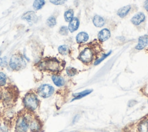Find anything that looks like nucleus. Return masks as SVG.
<instances>
[{"label": "nucleus", "mask_w": 148, "mask_h": 132, "mask_svg": "<svg viewBox=\"0 0 148 132\" xmlns=\"http://www.w3.org/2000/svg\"><path fill=\"white\" fill-rule=\"evenodd\" d=\"M23 103L28 110L33 111L37 109L39 105V100L35 94L28 93L24 97Z\"/></svg>", "instance_id": "1"}, {"label": "nucleus", "mask_w": 148, "mask_h": 132, "mask_svg": "<svg viewBox=\"0 0 148 132\" xmlns=\"http://www.w3.org/2000/svg\"><path fill=\"white\" fill-rule=\"evenodd\" d=\"M9 65L12 69L14 71H19L25 67L26 63L21 55L15 54L11 57Z\"/></svg>", "instance_id": "2"}, {"label": "nucleus", "mask_w": 148, "mask_h": 132, "mask_svg": "<svg viewBox=\"0 0 148 132\" xmlns=\"http://www.w3.org/2000/svg\"><path fill=\"white\" fill-rule=\"evenodd\" d=\"M39 67L42 69L56 72L60 68V63L56 58H48L40 63Z\"/></svg>", "instance_id": "3"}, {"label": "nucleus", "mask_w": 148, "mask_h": 132, "mask_svg": "<svg viewBox=\"0 0 148 132\" xmlns=\"http://www.w3.org/2000/svg\"><path fill=\"white\" fill-rule=\"evenodd\" d=\"M30 122V119L25 116H20L16 123L15 131L16 132H27L29 126V123Z\"/></svg>", "instance_id": "4"}, {"label": "nucleus", "mask_w": 148, "mask_h": 132, "mask_svg": "<svg viewBox=\"0 0 148 132\" xmlns=\"http://www.w3.org/2000/svg\"><path fill=\"white\" fill-rule=\"evenodd\" d=\"M54 87L48 84H44L39 86L38 89V94L43 98H47L51 96L54 93Z\"/></svg>", "instance_id": "5"}, {"label": "nucleus", "mask_w": 148, "mask_h": 132, "mask_svg": "<svg viewBox=\"0 0 148 132\" xmlns=\"http://www.w3.org/2000/svg\"><path fill=\"white\" fill-rule=\"evenodd\" d=\"M93 58V54L91 50L89 48H86L84 49L79 55L80 60L84 63H88L91 62Z\"/></svg>", "instance_id": "6"}, {"label": "nucleus", "mask_w": 148, "mask_h": 132, "mask_svg": "<svg viewBox=\"0 0 148 132\" xmlns=\"http://www.w3.org/2000/svg\"><path fill=\"white\" fill-rule=\"evenodd\" d=\"M22 19L25 20L29 23H34L37 21L38 17L35 13L33 11L25 12L22 16Z\"/></svg>", "instance_id": "7"}, {"label": "nucleus", "mask_w": 148, "mask_h": 132, "mask_svg": "<svg viewBox=\"0 0 148 132\" xmlns=\"http://www.w3.org/2000/svg\"><path fill=\"white\" fill-rule=\"evenodd\" d=\"M145 20V15L142 12H139L132 17V19H131V21L133 24L135 25H138L144 21Z\"/></svg>", "instance_id": "8"}, {"label": "nucleus", "mask_w": 148, "mask_h": 132, "mask_svg": "<svg viewBox=\"0 0 148 132\" xmlns=\"http://www.w3.org/2000/svg\"><path fill=\"white\" fill-rule=\"evenodd\" d=\"M148 43V36L147 35H143L139 38L138 43L135 46V49L137 50H142L145 48Z\"/></svg>", "instance_id": "9"}, {"label": "nucleus", "mask_w": 148, "mask_h": 132, "mask_svg": "<svg viewBox=\"0 0 148 132\" xmlns=\"http://www.w3.org/2000/svg\"><path fill=\"white\" fill-rule=\"evenodd\" d=\"M29 127L32 132H38L41 129V123L37 118L32 119L30 121Z\"/></svg>", "instance_id": "10"}, {"label": "nucleus", "mask_w": 148, "mask_h": 132, "mask_svg": "<svg viewBox=\"0 0 148 132\" xmlns=\"http://www.w3.org/2000/svg\"><path fill=\"white\" fill-rule=\"evenodd\" d=\"M110 36V32L107 28H104L101 30L98 34V38L100 41L103 42L108 40Z\"/></svg>", "instance_id": "11"}, {"label": "nucleus", "mask_w": 148, "mask_h": 132, "mask_svg": "<svg viewBox=\"0 0 148 132\" xmlns=\"http://www.w3.org/2000/svg\"><path fill=\"white\" fill-rule=\"evenodd\" d=\"M79 20L77 17H73L69 23L68 30L71 32H73L76 31L79 26Z\"/></svg>", "instance_id": "12"}, {"label": "nucleus", "mask_w": 148, "mask_h": 132, "mask_svg": "<svg viewBox=\"0 0 148 132\" xmlns=\"http://www.w3.org/2000/svg\"><path fill=\"white\" fill-rule=\"evenodd\" d=\"M131 9V6L130 5H126L124 6L121 8H120L117 12V15L121 17V18H124L125 17L127 14L129 13L130 10Z\"/></svg>", "instance_id": "13"}, {"label": "nucleus", "mask_w": 148, "mask_h": 132, "mask_svg": "<svg viewBox=\"0 0 148 132\" xmlns=\"http://www.w3.org/2000/svg\"><path fill=\"white\" fill-rule=\"evenodd\" d=\"M94 25L97 27H102L105 24V20L99 15H95L92 19Z\"/></svg>", "instance_id": "14"}, {"label": "nucleus", "mask_w": 148, "mask_h": 132, "mask_svg": "<svg viewBox=\"0 0 148 132\" xmlns=\"http://www.w3.org/2000/svg\"><path fill=\"white\" fill-rule=\"evenodd\" d=\"M88 39V35L85 32H79L76 36V42L79 43L86 42Z\"/></svg>", "instance_id": "15"}, {"label": "nucleus", "mask_w": 148, "mask_h": 132, "mask_svg": "<svg viewBox=\"0 0 148 132\" xmlns=\"http://www.w3.org/2000/svg\"><path fill=\"white\" fill-rule=\"evenodd\" d=\"M52 80L53 82V83H54L55 85H56L57 86L60 87V86H64V83H65V81L64 79L59 76H57V75H53L51 77Z\"/></svg>", "instance_id": "16"}, {"label": "nucleus", "mask_w": 148, "mask_h": 132, "mask_svg": "<svg viewBox=\"0 0 148 132\" xmlns=\"http://www.w3.org/2000/svg\"><path fill=\"white\" fill-rule=\"evenodd\" d=\"M92 91V90H84L82 92H79V93H74L73 94V96L75 97V98L72 101L77 100V99H80V98L90 94Z\"/></svg>", "instance_id": "17"}, {"label": "nucleus", "mask_w": 148, "mask_h": 132, "mask_svg": "<svg viewBox=\"0 0 148 132\" xmlns=\"http://www.w3.org/2000/svg\"><path fill=\"white\" fill-rule=\"evenodd\" d=\"M139 132H148V119L142 121L139 125Z\"/></svg>", "instance_id": "18"}, {"label": "nucleus", "mask_w": 148, "mask_h": 132, "mask_svg": "<svg viewBox=\"0 0 148 132\" xmlns=\"http://www.w3.org/2000/svg\"><path fill=\"white\" fill-rule=\"evenodd\" d=\"M45 4V0H35L33 3V8L35 10H38L42 9Z\"/></svg>", "instance_id": "19"}, {"label": "nucleus", "mask_w": 148, "mask_h": 132, "mask_svg": "<svg viewBox=\"0 0 148 132\" xmlns=\"http://www.w3.org/2000/svg\"><path fill=\"white\" fill-rule=\"evenodd\" d=\"M74 12L72 9H68L64 13V19L66 21L69 22L73 18Z\"/></svg>", "instance_id": "20"}, {"label": "nucleus", "mask_w": 148, "mask_h": 132, "mask_svg": "<svg viewBox=\"0 0 148 132\" xmlns=\"http://www.w3.org/2000/svg\"><path fill=\"white\" fill-rule=\"evenodd\" d=\"M58 52L62 54V55H66L68 54V47L67 45H61L58 47Z\"/></svg>", "instance_id": "21"}, {"label": "nucleus", "mask_w": 148, "mask_h": 132, "mask_svg": "<svg viewBox=\"0 0 148 132\" xmlns=\"http://www.w3.org/2000/svg\"><path fill=\"white\" fill-rule=\"evenodd\" d=\"M47 25L50 27H53L56 24V19L54 16L49 17L46 20Z\"/></svg>", "instance_id": "22"}, {"label": "nucleus", "mask_w": 148, "mask_h": 132, "mask_svg": "<svg viewBox=\"0 0 148 132\" xmlns=\"http://www.w3.org/2000/svg\"><path fill=\"white\" fill-rule=\"evenodd\" d=\"M66 71L67 75L69 76H73L75 75L77 73L76 69H75V68L71 67H68L66 69Z\"/></svg>", "instance_id": "23"}, {"label": "nucleus", "mask_w": 148, "mask_h": 132, "mask_svg": "<svg viewBox=\"0 0 148 132\" xmlns=\"http://www.w3.org/2000/svg\"><path fill=\"white\" fill-rule=\"evenodd\" d=\"M6 82V75L3 72H0V86H5Z\"/></svg>", "instance_id": "24"}, {"label": "nucleus", "mask_w": 148, "mask_h": 132, "mask_svg": "<svg viewBox=\"0 0 148 132\" xmlns=\"http://www.w3.org/2000/svg\"><path fill=\"white\" fill-rule=\"evenodd\" d=\"M111 52H112V51H110L109 53H106V54H103L101 58H98V60H97L95 61L94 65H98V64H99L101 62H102L104 59H105L108 56H109V55L110 54Z\"/></svg>", "instance_id": "25"}, {"label": "nucleus", "mask_w": 148, "mask_h": 132, "mask_svg": "<svg viewBox=\"0 0 148 132\" xmlns=\"http://www.w3.org/2000/svg\"><path fill=\"white\" fill-rule=\"evenodd\" d=\"M68 28L66 26H62L59 30V33L62 35H66L68 34Z\"/></svg>", "instance_id": "26"}, {"label": "nucleus", "mask_w": 148, "mask_h": 132, "mask_svg": "<svg viewBox=\"0 0 148 132\" xmlns=\"http://www.w3.org/2000/svg\"><path fill=\"white\" fill-rule=\"evenodd\" d=\"M50 2L55 5H60L65 3L68 0H49Z\"/></svg>", "instance_id": "27"}, {"label": "nucleus", "mask_w": 148, "mask_h": 132, "mask_svg": "<svg viewBox=\"0 0 148 132\" xmlns=\"http://www.w3.org/2000/svg\"><path fill=\"white\" fill-rule=\"evenodd\" d=\"M7 65V58L6 57H4L1 59V67H6Z\"/></svg>", "instance_id": "28"}, {"label": "nucleus", "mask_w": 148, "mask_h": 132, "mask_svg": "<svg viewBox=\"0 0 148 132\" xmlns=\"http://www.w3.org/2000/svg\"><path fill=\"white\" fill-rule=\"evenodd\" d=\"M0 132H8V129L5 126L0 127Z\"/></svg>", "instance_id": "29"}, {"label": "nucleus", "mask_w": 148, "mask_h": 132, "mask_svg": "<svg viewBox=\"0 0 148 132\" xmlns=\"http://www.w3.org/2000/svg\"><path fill=\"white\" fill-rule=\"evenodd\" d=\"M144 8L148 12V0H146L144 2Z\"/></svg>", "instance_id": "30"}, {"label": "nucleus", "mask_w": 148, "mask_h": 132, "mask_svg": "<svg viewBox=\"0 0 148 132\" xmlns=\"http://www.w3.org/2000/svg\"><path fill=\"white\" fill-rule=\"evenodd\" d=\"M0 55H1V50H0Z\"/></svg>", "instance_id": "31"}, {"label": "nucleus", "mask_w": 148, "mask_h": 132, "mask_svg": "<svg viewBox=\"0 0 148 132\" xmlns=\"http://www.w3.org/2000/svg\"><path fill=\"white\" fill-rule=\"evenodd\" d=\"M0 98H1V96H0Z\"/></svg>", "instance_id": "32"}]
</instances>
